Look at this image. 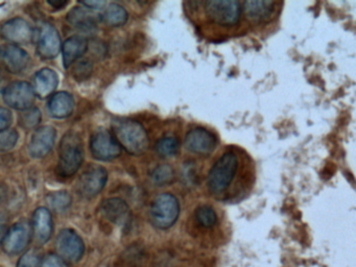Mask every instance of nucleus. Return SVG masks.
<instances>
[{
    "instance_id": "nucleus-13",
    "label": "nucleus",
    "mask_w": 356,
    "mask_h": 267,
    "mask_svg": "<svg viewBox=\"0 0 356 267\" xmlns=\"http://www.w3.org/2000/svg\"><path fill=\"white\" fill-rule=\"evenodd\" d=\"M0 63L10 73L24 72L31 64V56L26 50L14 44H3L0 46Z\"/></svg>"
},
{
    "instance_id": "nucleus-20",
    "label": "nucleus",
    "mask_w": 356,
    "mask_h": 267,
    "mask_svg": "<svg viewBox=\"0 0 356 267\" xmlns=\"http://www.w3.org/2000/svg\"><path fill=\"white\" fill-rule=\"evenodd\" d=\"M243 12L252 22H266L272 18L276 2L270 0H248L243 2Z\"/></svg>"
},
{
    "instance_id": "nucleus-24",
    "label": "nucleus",
    "mask_w": 356,
    "mask_h": 267,
    "mask_svg": "<svg viewBox=\"0 0 356 267\" xmlns=\"http://www.w3.org/2000/svg\"><path fill=\"white\" fill-rule=\"evenodd\" d=\"M179 148H180V142L175 136H165L156 144V152L163 158L176 156Z\"/></svg>"
},
{
    "instance_id": "nucleus-1",
    "label": "nucleus",
    "mask_w": 356,
    "mask_h": 267,
    "mask_svg": "<svg viewBox=\"0 0 356 267\" xmlns=\"http://www.w3.org/2000/svg\"><path fill=\"white\" fill-rule=\"evenodd\" d=\"M112 134L120 147L133 156H141L149 150L147 131L138 121L130 118H115L111 123Z\"/></svg>"
},
{
    "instance_id": "nucleus-19",
    "label": "nucleus",
    "mask_w": 356,
    "mask_h": 267,
    "mask_svg": "<svg viewBox=\"0 0 356 267\" xmlns=\"http://www.w3.org/2000/svg\"><path fill=\"white\" fill-rule=\"evenodd\" d=\"M59 85V76L53 69L43 68L35 73L33 79V89L40 98L51 96Z\"/></svg>"
},
{
    "instance_id": "nucleus-30",
    "label": "nucleus",
    "mask_w": 356,
    "mask_h": 267,
    "mask_svg": "<svg viewBox=\"0 0 356 267\" xmlns=\"http://www.w3.org/2000/svg\"><path fill=\"white\" fill-rule=\"evenodd\" d=\"M93 65L89 60H81L74 63L72 75L79 81H86L92 74Z\"/></svg>"
},
{
    "instance_id": "nucleus-9",
    "label": "nucleus",
    "mask_w": 356,
    "mask_h": 267,
    "mask_svg": "<svg viewBox=\"0 0 356 267\" xmlns=\"http://www.w3.org/2000/svg\"><path fill=\"white\" fill-rule=\"evenodd\" d=\"M108 181V172L99 165H89L76 183L79 194L84 198L95 197L105 188Z\"/></svg>"
},
{
    "instance_id": "nucleus-10",
    "label": "nucleus",
    "mask_w": 356,
    "mask_h": 267,
    "mask_svg": "<svg viewBox=\"0 0 356 267\" xmlns=\"http://www.w3.org/2000/svg\"><path fill=\"white\" fill-rule=\"evenodd\" d=\"M32 237V225L26 220L18 221L10 227L1 242L3 252L10 256L22 254L31 243Z\"/></svg>"
},
{
    "instance_id": "nucleus-11",
    "label": "nucleus",
    "mask_w": 356,
    "mask_h": 267,
    "mask_svg": "<svg viewBox=\"0 0 356 267\" xmlns=\"http://www.w3.org/2000/svg\"><path fill=\"white\" fill-rule=\"evenodd\" d=\"M59 31L51 23H43L37 33V52L43 60H53L61 50Z\"/></svg>"
},
{
    "instance_id": "nucleus-8",
    "label": "nucleus",
    "mask_w": 356,
    "mask_h": 267,
    "mask_svg": "<svg viewBox=\"0 0 356 267\" xmlns=\"http://www.w3.org/2000/svg\"><path fill=\"white\" fill-rule=\"evenodd\" d=\"M56 250L66 263H76L84 256V241L74 229H63L56 238Z\"/></svg>"
},
{
    "instance_id": "nucleus-28",
    "label": "nucleus",
    "mask_w": 356,
    "mask_h": 267,
    "mask_svg": "<svg viewBox=\"0 0 356 267\" xmlns=\"http://www.w3.org/2000/svg\"><path fill=\"white\" fill-rule=\"evenodd\" d=\"M151 179L155 185H168L174 179V170L170 165H160L157 168L154 169L151 175Z\"/></svg>"
},
{
    "instance_id": "nucleus-37",
    "label": "nucleus",
    "mask_w": 356,
    "mask_h": 267,
    "mask_svg": "<svg viewBox=\"0 0 356 267\" xmlns=\"http://www.w3.org/2000/svg\"><path fill=\"white\" fill-rule=\"evenodd\" d=\"M5 83H6V76L3 74V70L0 69V92H3V90L5 89Z\"/></svg>"
},
{
    "instance_id": "nucleus-7",
    "label": "nucleus",
    "mask_w": 356,
    "mask_h": 267,
    "mask_svg": "<svg viewBox=\"0 0 356 267\" xmlns=\"http://www.w3.org/2000/svg\"><path fill=\"white\" fill-rule=\"evenodd\" d=\"M91 154L95 160L112 161L122 154V147L107 129L99 127L90 138Z\"/></svg>"
},
{
    "instance_id": "nucleus-32",
    "label": "nucleus",
    "mask_w": 356,
    "mask_h": 267,
    "mask_svg": "<svg viewBox=\"0 0 356 267\" xmlns=\"http://www.w3.org/2000/svg\"><path fill=\"white\" fill-rule=\"evenodd\" d=\"M41 267H68V264L57 254H51L43 259Z\"/></svg>"
},
{
    "instance_id": "nucleus-2",
    "label": "nucleus",
    "mask_w": 356,
    "mask_h": 267,
    "mask_svg": "<svg viewBox=\"0 0 356 267\" xmlns=\"http://www.w3.org/2000/svg\"><path fill=\"white\" fill-rule=\"evenodd\" d=\"M84 158V143L80 135L74 131H68L64 134L59 146L58 175L62 177H70L76 175L82 166Z\"/></svg>"
},
{
    "instance_id": "nucleus-33",
    "label": "nucleus",
    "mask_w": 356,
    "mask_h": 267,
    "mask_svg": "<svg viewBox=\"0 0 356 267\" xmlns=\"http://www.w3.org/2000/svg\"><path fill=\"white\" fill-rule=\"evenodd\" d=\"M12 121H13V115H12L11 111L9 108L0 106V131L10 129Z\"/></svg>"
},
{
    "instance_id": "nucleus-31",
    "label": "nucleus",
    "mask_w": 356,
    "mask_h": 267,
    "mask_svg": "<svg viewBox=\"0 0 356 267\" xmlns=\"http://www.w3.org/2000/svg\"><path fill=\"white\" fill-rule=\"evenodd\" d=\"M42 257L36 250H28L24 252L19 260H18L16 267H41L42 265Z\"/></svg>"
},
{
    "instance_id": "nucleus-5",
    "label": "nucleus",
    "mask_w": 356,
    "mask_h": 267,
    "mask_svg": "<svg viewBox=\"0 0 356 267\" xmlns=\"http://www.w3.org/2000/svg\"><path fill=\"white\" fill-rule=\"evenodd\" d=\"M204 8L208 20L220 26H234L241 18V4L236 0H210Z\"/></svg>"
},
{
    "instance_id": "nucleus-26",
    "label": "nucleus",
    "mask_w": 356,
    "mask_h": 267,
    "mask_svg": "<svg viewBox=\"0 0 356 267\" xmlns=\"http://www.w3.org/2000/svg\"><path fill=\"white\" fill-rule=\"evenodd\" d=\"M41 122V112L36 106L22 111L19 116L20 127L26 129H38Z\"/></svg>"
},
{
    "instance_id": "nucleus-27",
    "label": "nucleus",
    "mask_w": 356,
    "mask_h": 267,
    "mask_svg": "<svg viewBox=\"0 0 356 267\" xmlns=\"http://www.w3.org/2000/svg\"><path fill=\"white\" fill-rule=\"evenodd\" d=\"M195 219L201 227L210 229L218 222L216 211L209 206H202L195 211Z\"/></svg>"
},
{
    "instance_id": "nucleus-16",
    "label": "nucleus",
    "mask_w": 356,
    "mask_h": 267,
    "mask_svg": "<svg viewBox=\"0 0 356 267\" xmlns=\"http://www.w3.org/2000/svg\"><path fill=\"white\" fill-rule=\"evenodd\" d=\"M101 213L108 221L120 227H126L131 221L130 208L122 198L111 197L104 200Z\"/></svg>"
},
{
    "instance_id": "nucleus-18",
    "label": "nucleus",
    "mask_w": 356,
    "mask_h": 267,
    "mask_svg": "<svg viewBox=\"0 0 356 267\" xmlns=\"http://www.w3.org/2000/svg\"><path fill=\"white\" fill-rule=\"evenodd\" d=\"M66 20L70 26L83 33H92L97 29L99 16L83 6H74L67 13Z\"/></svg>"
},
{
    "instance_id": "nucleus-23",
    "label": "nucleus",
    "mask_w": 356,
    "mask_h": 267,
    "mask_svg": "<svg viewBox=\"0 0 356 267\" xmlns=\"http://www.w3.org/2000/svg\"><path fill=\"white\" fill-rule=\"evenodd\" d=\"M99 19L108 26H122L128 22L129 14L120 4L110 3L104 8Z\"/></svg>"
},
{
    "instance_id": "nucleus-25",
    "label": "nucleus",
    "mask_w": 356,
    "mask_h": 267,
    "mask_svg": "<svg viewBox=\"0 0 356 267\" xmlns=\"http://www.w3.org/2000/svg\"><path fill=\"white\" fill-rule=\"evenodd\" d=\"M72 197L67 191H56L47 196V204L56 212H64L70 208Z\"/></svg>"
},
{
    "instance_id": "nucleus-29",
    "label": "nucleus",
    "mask_w": 356,
    "mask_h": 267,
    "mask_svg": "<svg viewBox=\"0 0 356 267\" xmlns=\"http://www.w3.org/2000/svg\"><path fill=\"white\" fill-rule=\"evenodd\" d=\"M19 135L17 131L13 129H8L0 131V152H8L13 149L17 144Z\"/></svg>"
},
{
    "instance_id": "nucleus-14",
    "label": "nucleus",
    "mask_w": 356,
    "mask_h": 267,
    "mask_svg": "<svg viewBox=\"0 0 356 267\" xmlns=\"http://www.w3.org/2000/svg\"><path fill=\"white\" fill-rule=\"evenodd\" d=\"M218 140L213 134L203 127H195L185 137V147L200 156H209L216 149Z\"/></svg>"
},
{
    "instance_id": "nucleus-36",
    "label": "nucleus",
    "mask_w": 356,
    "mask_h": 267,
    "mask_svg": "<svg viewBox=\"0 0 356 267\" xmlns=\"http://www.w3.org/2000/svg\"><path fill=\"white\" fill-rule=\"evenodd\" d=\"M47 3L55 8H63L64 6H67L68 1H62V0H51H51H49Z\"/></svg>"
},
{
    "instance_id": "nucleus-22",
    "label": "nucleus",
    "mask_w": 356,
    "mask_h": 267,
    "mask_svg": "<svg viewBox=\"0 0 356 267\" xmlns=\"http://www.w3.org/2000/svg\"><path fill=\"white\" fill-rule=\"evenodd\" d=\"M49 114L56 119H65L74 110V99L72 94L61 91L54 93L47 104Z\"/></svg>"
},
{
    "instance_id": "nucleus-4",
    "label": "nucleus",
    "mask_w": 356,
    "mask_h": 267,
    "mask_svg": "<svg viewBox=\"0 0 356 267\" xmlns=\"http://www.w3.org/2000/svg\"><path fill=\"white\" fill-rule=\"evenodd\" d=\"M179 215L180 204L174 194H159L152 202L149 217L154 227L158 229H170L178 221Z\"/></svg>"
},
{
    "instance_id": "nucleus-3",
    "label": "nucleus",
    "mask_w": 356,
    "mask_h": 267,
    "mask_svg": "<svg viewBox=\"0 0 356 267\" xmlns=\"http://www.w3.org/2000/svg\"><path fill=\"white\" fill-rule=\"evenodd\" d=\"M239 172V156L233 150L222 154L208 173V188L213 194L226 193L230 190Z\"/></svg>"
},
{
    "instance_id": "nucleus-15",
    "label": "nucleus",
    "mask_w": 356,
    "mask_h": 267,
    "mask_svg": "<svg viewBox=\"0 0 356 267\" xmlns=\"http://www.w3.org/2000/svg\"><path fill=\"white\" fill-rule=\"evenodd\" d=\"M56 138H57V131L55 127L51 125L38 127L33 134L30 145H29L31 156L34 159H42L47 156L55 145Z\"/></svg>"
},
{
    "instance_id": "nucleus-21",
    "label": "nucleus",
    "mask_w": 356,
    "mask_h": 267,
    "mask_svg": "<svg viewBox=\"0 0 356 267\" xmlns=\"http://www.w3.org/2000/svg\"><path fill=\"white\" fill-rule=\"evenodd\" d=\"M88 48V41L83 35H72L62 44V56L65 68L78 62Z\"/></svg>"
},
{
    "instance_id": "nucleus-35",
    "label": "nucleus",
    "mask_w": 356,
    "mask_h": 267,
    "mask_svg": "<svg viewBox=\"0 0 356 267\" xmlns=\"http://www.w3.org/2000/svg\"><path fill=\"white\" fill-rule=\"evenodd\" d=\"M82 6H84L85 8H88V10H104V8L106 6L105 1H97V0H91V1H82L80 2Z\"/></svg>"
},
{
    "instance_id": "nucleus-6",
    "label": "nucleus",
    "mask_w": 356,
    "mask_h": 267,
    "mask_svg": "<svg viewBox=\"0 0 356 267\" xmlns=\"http://www.w3.org/2000/svg\"><path fill=\"white\" fill-rule=\"evenodd\" d=\"M1 95L8 106L20 112L33 108L36 100L33 86L24 81H13L6 86Z\"/></svg>"
},
{
    "instance_id": "nucleus-17",
    "label": "nucleus",
    "mask_w": 356,
    "mask_h": 267,
    "mask_svg": "<svg viewBox=\"0 0 356 267\" xmlns=\"http://www.w3.org/2000/svg\"><path fill=\"white\" fill-rule=\"evenodd\" d=\"M32 231L35 240L39 244H45L49 239L54 232L53 217L49 209H37L33 215Z\"/></svg>"
},
{
    "instance_id": "nucleus-12",
    "label": "nucleus",
    "mask_w": 356,
    "mask_h": 267,
    "mask_svg": "<svg viewBox=\"0 0 356 267\" xmlns=\"http://www.w3.org/2000/svg\"><path fill=\"white\" fill-rule=\"evenodd\" d=\"M0 33L3 39L9 41L10 44L17 46L20 44L31 43L36 38V31L34 27L28 21L18 17L10 19L7 22L3 23Z\"/></svg>"
},
{
    "instance_id": "nucleus-34",
    "label": "nucleus",
    "mask_w": 356,
    "mask_h": 267,
    "mask_svg": "<svg viewBox=\"0 0 356 267\" xmlns=\"http://www.w3.org/2000/svg\"><path fill=\"white\" fill-rule=\"evenodd\" d=\"M10 229L9 217L5 213L0 212V244L3 242V238L7 235Z\"/></svg>"
}]
</instances>
